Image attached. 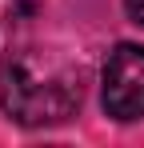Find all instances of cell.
Returning <instances> with one entry per match:
<instances>
[{"mask_svg":"<svg viewBox=\"0 0 144 148\" xmlns=\"http://www.w3.org/2000/svg\"><path fill=\"white\" fill-rule=\"evenodd\" d=\"M124 12H128V20H132V24L144 28V0H124Z\"/></svg>","mask_w":144,"mask_h":148,"instance_id":"cell-3","label":"cell"},{"mask_svg":"<svg viewBox=\"0 0 144 148\" xmlns=\"http://www.w3.org/2000/svg\"><path fill=\"white\" fill-rule=\"evenodd\" d=\"M104 112L120 124L144 120V44H116L100 72Z\"/></svg>","mask_w":144,"mask_h":148,"instance_id":"cell-2","label":"cell"},{"mask_svg":"<svg viewBox=\"0 0 144 148\" xmlns=\"http://www.w3.org/2000/svg\"><path fill=\"white\" fill-rule=\"evenodd\" d=\"M84 68L60 52L16 48L0 64V108L24 128H52L80 112Z\"/></svg>","mask_w":144,"mask_h":148,"instance_id":"cell-1","label":"cell"}]
</instances>
